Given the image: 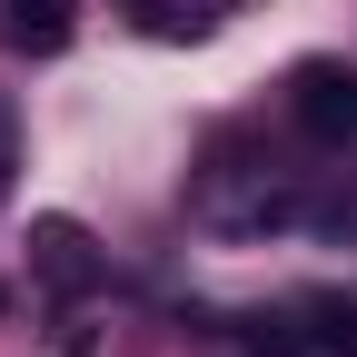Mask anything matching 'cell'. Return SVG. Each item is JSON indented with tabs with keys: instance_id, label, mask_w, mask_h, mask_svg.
I'll return each mask as SVG.
<instances>
[{
	"instance_id": "cell-8",
	"label": "cell",
	"mask_w": 357,
	"mask_h": 357,
	"mask_svg": "<svg viewBox=\"0 0 357 357\" xmlns=\"http://www.w3.org/2000/svg\"><path fill=\"white\" fill-rule=\"evenodd\" d=\"M0 307H10V288H0Z\"/></svg>"
},
{
	"instance_id": "cell-2",
	"label": "cell",
	"mask_w": 357,
	"mask_h": 357,
	"mask_svg": "<svg viewBox=\"0 0 357 357\" xmlns=\"http://www.w3.org/2000/svg\"><path fill=\"white\" fill-rule=\"evenodd\" d=\"M288 109H298L307 139H328V149L357 159V70L347 60H298L288 70Z\"/></svg>"
},
{
	"instance_id": "cell-3",
	"label": "cell",
	"mask_w": 357,
	"mask_h": 357,
	"mask_svg": "<svg viewBox=\"0 0 357 357\" xmlns=\"http://www.w3.org/2000/svg\"><path fill=\"white\" fill-rule=\"evenodd\" d=\"M30 278L50 288L60 307L100 288V248H89V229H79V218H40V229H30Z\"/></svg>"
},
{
	"instance_id": "cell-1",
	"label": "cell",
	"mask_w": 357,
	"mask_h": 357,
	"mask_svg": "<svg viewBox=\"0 0 357 357\" xmlns=\"http://www.w3.org/2000/svg\"><path fill=\"white\" fill-rule=\"evenodd\" d=\"M199 218L229 229V238H248V229H288V218H307V199L288 189V178H268L258 159H218V169L199 178Z\"/></svg>"
},
{
	"instance_id": "cell-7",
	"label": "cell",
	"mask_w": 357,
	"mask_h": 357,
	"mask_svg": "<svg viewBox=\"0 0 357 357\" xmlns=\"http://www.w3.org/2000/svg\"><path fill=\"white\" fill-rule=\"evenodd\" d=\"M0 199H10V109H0Z\"/></svg>"
},
{
	"instance_id": "cell-5",
	"label": "cell",
	"mask_w": 357,
	"mask_h": 357,
	"mask_svg": "<svg viewBox=\"0 0 357 357\" xmlns=\"http://www.w3.org/2000/svg\"><path fill=\"white\" fill-rule=\"evenodd\" d=\"M70 10L79 0H0V40L20 60H50V50H70Z\"/></svg>"
},
{
	"instance_id": "cell-6",
	"label": "cell",
	"mask_w": 357,
	"mask_h": 357,
	"mask_svg": "<svg viewBox=\"0 0 357 357\" xmlns=\"http://www.w3.org/2000/svg\"><path fill=\"white\" fill-rule=\"evenodd\" d=\"M307 218H318L328 238H357V189H328V199H307Z\"/></svg>"
},
{
	"instance_id": "cell-4",
	"label": "cell",
	"mask_w": 357,
	"mask_h": 357,
	"mask_svg": "<svg viewBox=\"0 0 357 357\" xmlns=\"http://www.w3.org/2000/svg\"><path fill=\"white\" fill-rule=\"evenodd\" d=\"M288 328H298V357H357V298L347 288H307L288 307Z\"/></svg>"
}]
</instances>
